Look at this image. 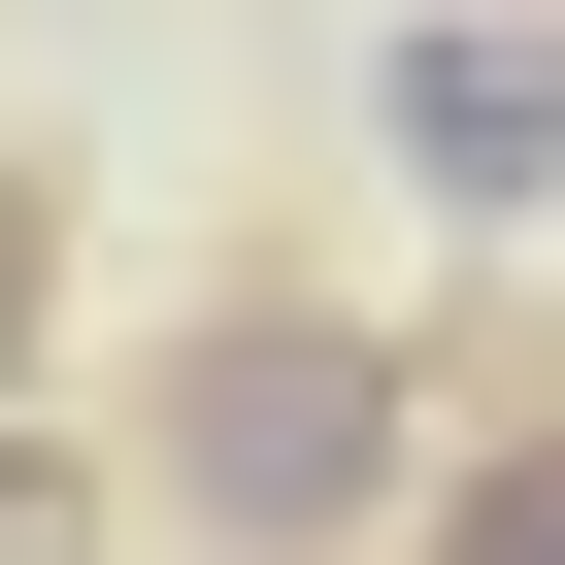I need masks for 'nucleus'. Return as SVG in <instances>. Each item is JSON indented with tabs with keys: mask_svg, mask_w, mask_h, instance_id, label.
<instances>
[{
	"mask_svg": "<svg viewBox=\"0 0 565 565\" xmlns=\"http://www.w3.org/2000/svg\"><path fill=\"white\" fill-rule=\"evenodd\" d=\"M433 333L366 266H200L134 333V532L167 565H399V466H433Z\"/></svg>",
	"mask_w": 565,
	"mask_h": 565,
	"instance_id": "nucleus-1",
	"label": "nucleus"
},
{
	"mask_svg": "<svg viewBox=\"0 0 565 565\" xmlns=\"http://www.w3.org/2000/svg\"><path fill=\"white\" fill-rule=\"evenodd\" d=\"M399 565H565V366H466V399H433Z\"/></svg>",
	"mask_w": 565,
	"mask_h": 565,
	"instance_id": "nucleus-2",
	"label": "nucleus"
},
{
	"mask_svg": "<svg viewBox=\"0 0 565 565\" xmlns=\"http://www.w3.org/2000/svg\"><path fill=\"white\" fill-rule=\"evenodd\" d=\"M433 167H466V200H532V167H565V100H532L499 34H433Z\"/></svg>",
	"mask_w": 565,
	"mask_h": 565,
	"instance_id": "nucleus-3",
	"label": "nucleus"
},
{
	"mask_svg": "<svg viewBox=\"0 0 565 565\" xmlns=\"http://www.w3.org/2000/svg\"><path fill=\"white\" fill-rule=\"evenodd\" d=\"M34 366H67V167H0V433H34Z\"/></svg>",
	"mask_w": 565,
	"mask_h": 565,
	"instance_id": "nucleus-4",
	"label": "nucleus"
},
{
	"mask_svg": "<svg viewBox=\"0 0 565 565\" xmlns=\"http://www.w3.org/2000/svg\"><path fill=\"white\" fill-rule=\"evenodd\" d=\"M0 565H100V433H67V399L0 433Z\"/></svg>",
	"mask_w": 565,
	"mask_h": 565,
	"instance_id": "nucleus-5",
	"label": "nucleus"
}]
</instances>
